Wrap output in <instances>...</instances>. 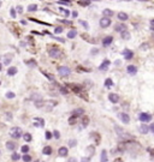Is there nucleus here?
<instances>
[{
    "label": "nucleus",
    "instance_id": "nucleus-1",
    "mask_svg": "<svg viewBox=\"0 0 154 162\" xmlns=\"http://www.w3.org/2000/svg\"><path fill=\"white\" fill-rule=\"evenodd\" d=\"M10 136L12 138H15V139H18V138H21L23 136V131H22L21 127H12L10 130Z\"/></svg>",
    "mask_w": 154,
    "mask_h": 162
},
{
    "label": "nucleus",
    "instance_id": "nucleus-2",
    "mask_svg": "<svg viewBox=\"0 0 154 162\" xmlns=\"http://www.w3.org/2000/svg\"><path fill=\"white\" fill-rule=\"evenodd\" d=\"M58 72H59V74H60L61 77H67V76L71 73V70H70L69 67H66V66H60V67L58 68Z\"/></svg>",
    "mask_w": 154,
    "mask_h": 162
},
{
    "label": "nucleus",
    "instance_id": "nucleus-3",
    "mask_svg": "<svg viewBox=\"0 0 154 162\" xmlns=\"http://www.w3.org/2000/svg\"><path fill=\"white\" fill-rule=\"evenodd\" d=\"M48 54H49V56L51 58H59L60 56V50L57 48V47H53V48H51L49 50H48Z\"/></svg>",
    "mask_w": 154,
    "mask_h": 162
},
{
    "label": "nucleus",
    "instance_id": "nucleus-4",
    "mask_svg": "<svg viewBox=\"0 0 154 162\" xmlns=\"http://www.w3.org/2000/svg\"><path fill=\"white\" fill-rule=\"evenodd\" d=\"M110 25H111V19H110V17H104V18L100 19V27H101V28H107V27H110Z\"/></svg>",
    "mask_w": 154,
    "mask_h": 162
},
{
    "label": "nucleus",
    "instance_id": "nucleus-5",
    "mask_svg": "<svg viewBox=\"0 0 154 162\" xmlns=\"http://www.w3.org/2000/svg\"><path fill=\"white\" fill-rule=\"evenodd\" d=\"M140 120L142 123H148V121L152 120V115L148 114V113H141L140 114Z\"/></svg>",
    "mask_w": 154,
    "mask_h": 162
},
{
    "label": "nucleus",
    "instance_id": "nucleus-6",
    "mask_svg": "<svg viewBox=\"0 0 154 162\" xmlns=\"http://www.w3.org/2000/svg\"><path fill=\"white\" fill-rule=\"evenodd\" d=\"M119 119L122 120V123H124V124H129L130 123V118H129V115L126 114V113H119Z\"/></svg>",
    "mask_w": 154,
    "mask_h": 162
},
{
    "label": "nucleus",
    "instance_id": "nucleus-7",
    "mask_svg": "<svg viewBox=\"0 0 154 162\" xmlns=\"http://www.w3.org/2000/svg\"><path fill=\"white\" fill-rule=\"evenodd\" d=\"M123 56H124L126 60H130V59H132L134 53H132L130 49H124V50H123Z\"/></svg>",
    "mask_w": 154,
    "mask_h": 162
},
{
    "label": "nucleus",
    "instance_id": "nucleus-8",
    "mask_svg": "<svg viewBox=\"0 0 154 162\" xmlns=\"http://www.w3.org/2000/svg\"><path fill=\"white\" fill-rule=\"evenodd\" d=\"M108 67H110V60H104L99 68H100L101 71H106V70H108Z\"/></svg>",
    "mask_w": 154,
    "mask_h": 162
},
{
    "label": "nucleus",
    "instance_id": "nucleus-9",
    "mask_svg": "<svg viewBox=\"0 0 154 162\" xmlns=\"http://www.w3.org/2000/svg\"><path fill=\"white\" fill-rule=\"evenodd\" d=\"M126 71H128L130 74H132V76H134V74H136V73H137V67H136V66H134V65H129V66L126 67Z\"/></svg>",
    "mask_w": 154,
    "mask_h": 162
},
{
    "label": "nucleus",
    "instance_id": "nucleus-10",
    "mask_svg": "<svg viewBox=\"0 0 154 162\" xmlns=\"http://www.w3.org/2000/svg\"><path fill=\"white\" fill-rule=\"evenodd\" d=\"M108 100L112 102V103H117L119 101V96L117 94H110L108 95Z\"/></svg>",
    "mask_w": 154,
    "mask_h": 162
},
{
    "label": "nucleus",
    "instance_id": "nucleus-11",
    "mask_svg": "<svg viewBox=\"0 0 154 162\" xmlns=\"http://www.w3.org/2000/svg\"><path fill=\"white\" fill-rule=\"evenodd\" d=\"M112 41H113V37L112 36H107V37H105L104 40H102V45L106 47V46H110L111 43H112Z\"/></svg>",
    "mask_w": 154,
    "mask_h": 162
},
{
    "label": "nucleus",
    "instance_id": "nucleus-12",
    "mask_svg": "<svg viewBox=\"0 0 154 162\" xmlns=\"http://www.w3.org/2000/svg\"><path fill=\"white\" fill-rule=\"evenodd\" d=\"M58 154H59V156H61V157L66 156V155H67V148H65V146H61V148L58 150Z\"/></svg>",
    "mask_w": 154,
    "mask_h": 162
},
{
    "label": "nucleus",
    "instance_id": "nucleus-13",
    "mask_svg": "<svg viewBox=\"0 0 154 162\" xmlns=\"http://www.w3.org/2000/svg\"><path fill=\"white\" fill-rule=\"evenodd\" d=\"M84 114V111L82 108H77L75 111H72V115H76V117H80V115H83Z\"/></svg>",
    "mask_w": 154,
    "mask_h": 162
},
{
    "label": "nucleus",
    "instance_id": "nucleus-14",
    "mask_svg": "<svg viewBox=\"0 0 154 162\" xmlns=\"http://www.w3.org/2000/svg\"><path fill=\"white\" fill-rule=\"evenodd\" d=\"M125 29H126V28H125L124 24H116V25H114V30L118 31V33H122V31L125 30Z\"/></svg>",
    "mask_w": 154,
    "mask_h": 162
},
{
    "label": "nucleus",
    "instance_id": "nucleus-15",
    "mask_svg": "<svg viewBox=\"0 0 154 162\" xmlns=\"http://www.w3.org/2000/svg\"><path fill=\"white\" fill-rule=\"evenodd\" d=\"M120 34H122V39H124V40H130V37H131V35L128 30H123Z\"/></svg>",
    "mask_w": 154,
    "mask_h": 162
},
{
    "label": "nucleus",
    "instance_id": "nucleus-16",
    "mask_svg": "<svg viewBox=\"0 0 154 162\" xmlns=\"http://www.w3.org/2000/svg\"><path fill=\"white\" fill-rule=\"evenodd\" d=\"M17 67H15V66H12V67H9V70H7V74L9 76H15L16 73H17Z\"/></svg>",
    "mask_w": 154,
    "mask_h": 162
},
{
    "label": "nucleus",
    "instance_id": "nucleus-17",
    "mask_svg": "<svg viewBox=\"0 0 154 162\" xmlns=\"http://www.w3.org/2000/svg\"><path fill=\"white\" fill-rule=\"evenodd\" d=\"M148 131H149V127H148L147 125H141V126H140V132H141L142 134H147Z\"/></svg>",
    "mask_w": 154,
    "mask_h": 162
},
{
    "label": "nucleus",
    "instance_id": "nucleus-18",
    "mask_svg": "<svg viewBox=\"0 0 154 162\" xmlns=\"http://www.w3.org/2000/svg\"><path fill=\"white\" fill-rule=\"evenodd\" d=\"M118 19L122 21V22H124V21L128 19V15H126L125 12H119V13H118Z\"/></svg>",
    "mask_w": 154,
    "mask_h": 162
},
{
    "label": "nucleus",
    "instance_id": "nucleus-19",
    "mask_svg": "<svg viewBox=\"0 0 154 162\" xmlns=\"http://www.w3.org/2000/svg\"><path fill=\"white\" fill-rule=\"evenodd\" d=\"M34 121H35V123H34V125H35V126H41V127H42V126L45 125V121H43V119L36 118V119H35Z\"/></svg>",
    "mask_w": 154,
    "mask_h": 162
},
{
    "label": "nucleus",
    "instance_id": "nucleus-20",
    "mask_svg": "<svg viewBox=\"0 0 154 162\" xmlns=\"http://www.w3.org/2000/svg\"><path fill=\"white\" fill-rule=\"evenodd\" d=\"M16 146H17V144L13 143V142H7V143H6V148H7L9 150H15Z\"/></svg>",
    "mask_w": 154,
    "mask_h": 162
},
{
    "label": "nucleus",
    "instance_id": "nucleus-21",
    "mask_svg": "<svg viewBox=\"0 0 154 162\" xmlns=\"http://www.w3.org/2000/svg\"><path fill=\"white\" fill-rule=\"evenodd\" d=\"M76 35H77V30L72 29V30H70V31L67 33V39H73Z\"/></svg>",
    "mask_w": 154,
    "mask_h": 162
},
{
    "label": "nucleus",
    "instance_id": "nucleus-22",
    "mask_svg": "<svg viewBox=\"0 0 154 162\" xmlns=\"http://www.w3.org/2000/svg\"><path fill=\"white\" fill-rule=\"evenodd\" d=\"M42 154H45V155H51V154H52V148H51V146H45V148L42 149Z\"/></svg>",
    "mask_w": 154,
    "mask_h": 162
},
{
    "label": "nucleus",
    "instance_id": "nucleus-23",
    "mask_svg": "<svg viewBox=\"0 0 154 162\" xmlns=\"http://www.w3.org/2000/svg\"><path fill=\"white\" fill-rule=\"evenodd\" d=\"M105 87H106V88H112V87H113V82H112L111 78H107V79L105 80Z\"/></svg>",
    "mask_w": 154,
    "mask_h": 162
},
{
    "label": "nucleus",
    "instance_id": "nucleus-24",
    "mask_svg": "<svg viewBox=\"0 0 154 162\" xmlns=\"http://www.w3.org/2000/svg\"><path fill=\"white\" fill-rule=\"evenodd\" d=\"M102 13H104V16H105V17H111V16H113V11H111V10H108V9L104 10V11H102Z\"/></svg>",
    "mask_w": 154,
    "mask_h": 162
},
{
    "label": "nucleus",
    "instance_id": "nucleus-25",
    "mask_svg": "<svg viewBox=\"0 0 154 162\" xmlns=\"http://www.w3.org/2000/svg\"><path fill=\"white\" fill-rule=\"evenodd\" d=\"M101 162H107V152H106V150L101 151Z\"/></svg>",
    "mask_w": 154,
    "mask_h": 162
},
{
    "label": "nucleus",
    "instance_id": "nucleus-26",
    "mask_svg": "<svg viewBox=\"0 0 154 162\" xmlns=\"http://www.w3.org/2000/svg\"><path fill=\"white\" fill-rule=\"evenodd\" d=\"M59 12H60V13H63L65 17H69V15H70L69 10H66V9H63V7H60V9H59Z\"/></svg>",
    "mask_w": 154,
    "mask_h": 162
},
{
    "label": "nucleus",
    "instance_id": "nucleus-27",
    "mask_svg": "<svg viewBox=\"0 0 154 162\" xmlns=\"http://www.w3.org/2000/svg\"><path fill=\"white\" fill-rule=\"evenodd\" d=\"M36 10H37V5H36V4H31V5L28 6V11H30V12L36 11Z\"/></svg>",
    "mask_w": 154,
    "mask_h": 162
},
{
    "label": "nucleus",
    "instance_id": "nucleus-28",
    "mask_svg": "<svg viewBox=\"0 0 154 162\" xmlns=\"http://www.w3.org/2000/svg\"><path fill=\"white\" fill-rule=\"evenodd\" d=\"M78 4L82 5V6H88V5L90 4V1H89V0H80Z\"/></svg>",
    "mask_w": 154,
    "mask_h": 162
},
{
    "label": "nucleus",
    "instance_id": "nucleus-29",
    "mask_svg": "<svg viewBox=\"0 0 154 162\" xmlns=\"http://www.w3.org/2000/svg\"><path fill=\"white\" fill-rule=\"evenodd\" d=\"M76 121H77V117H76V115H72V117L69 119V124H70V125H73Z\"/></svg>",
    "mask_w": 154,
    "mask_h": 162
},
{
    "label": "nucleus",
    "instance_id": "nucleus-30",
    "mask_svg": "<svg viewBox=\"0 0 154 162\" xmlns=\"http://www.w3.org/2000/svg\"><path fill=\"white\" fill-rule=\"evenodd\" d=\"M23 161H24V162H30V161H31V156L28 155V154H24V155H23Z\"/></svg>",
    "mask_w": 154,
    "mask_h": 162
},
{
    "label": "nucleus",
    "instance_id": "nucleus-31",
    "mask_svg": "<svg viewBox=\"0 0 154 162\" xmlns=\"http://www.w3.org/2000/svg\"><path fill=\"white\" fill-rule=\"evenodd\" d=\"M23 137H24V140H25V142H30V140H31V134H30V133H24Z\"/></svg>",
    "mask_w": 154,
    "mask_h": 162
},
{
    "label": "nucleus",
    "instance_id": "nucleus-32",
    "mask_svg": "<svg viewBox=\"0 0 154 162\" xmlns=\"http://www.w3.org/2000/svg\"><path fill=\"white\" fill-rule=\"evenodd\" d=\"M11 158H12L13 161H17V160H19V158H21V156H19L17 152H13V154L11 155Z\"/></svg>",
    "mask_w": 154,
    "mask_h": 162
},
{
    "label": "nucleus",
    "instance_id": "nucleus-33",
    "mask_svg": "<svg viewBox=\"0 0 154 162\" xmlns=\"http://www.w3.org/2000/svg\"><path fill=\"white\" fill-rule=\"evenodd\" d=\"M10 15H11V17H12V18H16V16H17L16 10H15V9H11V10H10Z\"/></svg>",
    "mask_w": 154,
    "mask_h": 162
},
{
    "label": "nucleus",
    "instance_id": "nucleus-34",
    "mask_svg": "<svg viewBox=\"0 0 154 162\" xmlns=\"http://www.w3.org/2000/svg\"><path fill=\"white\" fill-rule=\"evenodd\" d=\"M148 47H149V46H148V43H143V45H141V46H140V49H141V50H147V49H148Z\"/></svg>",
    "mask_w": 154,
    "mask_h": 162
},
{
    "label": "nucleus",
    "instance_id": "nucleus-35",
    "mask_svg": "<svg viewBox=\"0 0 154 162\" xmlns=\"http://www.w3.org/2000/svg\"><path fill=\"white\" fill-rule=\"evenodd\" d=\"M76 144H77V140H76V139H71V140L69 142V145H70L71 148H73V146H76Z\"/></svg>",
    "mask_w": 154,
    "mask_h": 162
},
{
    "label": "nucleus",
    "instance_id": "nucleus-36",
    "mask_svg": "<svg viewBox=\"0 0 154 162\" xmlns=\"http://www.w3.org/2000/svg\"><path fill=\"white\" fill-rule=\"evenodd\" d=\"M15 96H16V95H15V93H12V91H9V93L6 94V97H7V99H13Z\"/></svg>",
    "mask_w": 154,
    "mask_h": 162
},
{
    "label": "nucleus",
    "instance_id": "nucleus-37",
    "mask_svg": "<svg viewBox=\"0 0 154 162\" xmlns=\"http://www.w3.org/2000/svg\"><path fill=\"white\" fill-rule=\"evenodd\" d=\"M54 33H55V34H60V33H63V28H61V27H57V28L54 29Z\"/></svg>",
    "mask_w": 154,
    "mask_h": 162
},
{
    "label": "nucleus",
    "instance_id": "nucleus-38",
    "mask_svg": "<svg viewBox=\"0 0 154 162\" xmlns=\"http://www.w3.org/2000/svg\"><path fill=\"white\" fill-rule=\"evenodd\" d=\"M28 151H29V146H28V145H23V146H22V152L27 154Z\"/></svg>",
    "mask_w": 154,
    "mask_h": 162
},
{
    "label": "nucleus",
    "instance_id": "nucleus-39",
    "mask_svg": "<svg viewBox=\"0 0 154 162\" xmlns=\"http://www.w3.org/2000/svg\"><path fill=\"white\" fill-rule=\"evenodd\" d=\"M53 136H54L57 139H59V138H60V133H59V131H57V130H55V131L53 132Z\"/></svg>",
    "mask_w": 154,
    "mask_h": 162
},
{
    "label": "nucleus",
    "instance_id": "nucleus-40",
    "mask_svg": "<svg viewBox=\"0 0 154 162\" xmlns=\"http://www.w3.org/2000/svg\"><path fill=\"white\" fill-rule=\"evenodd\" d=\"M10 61H11V58H10V56H6V59H4V64H5V65L10 64Z\"/></svg>",
    "mask_w": 154,
    "mask_h": 162
},
{
    "label": "nucleus",
    "instance_id": "nucleus-41",
    "mask_svg": "<svg viewBox=\"0 0 154 162\" xmlns=\"http://www.w3.org/2000/svg\"><path fill=\"white\" fill-rule=\"evenodd\" d=\"M43 74H46L48 79H51V80H53V76H52V74H49V73H47V72H43Z\"/></svg>",
    "mask_w": 154,
    "mask_h": 162
},
{
    "label": "nucleus",
    "instance_id": "nucleus-42",
    "mask_svg": "<svg viewBox=\"0 0 154 162\" xmlns=\"http://www.w3.org/2000/svg\"><path fill=\"white\" fill-rule=\"evenodd\" d=\"M46 138H47V139H51V138H52V133H51L49 131L46 132Z\"/></svg>",
    "mask_w": 154,
    "mask_h": 162
},
{
    "label": "nucleus",
    "instance_id": "nucleus-43",
    "mask_svg": "<svg viewBox=\"0 0 154 162\" xmlns=\"http://www.w3.org/2000/svg\"><path fill=\"white\" fill-rule=\"evenodd\" d=\"M27 64H28L29 66H35V65H36V62L33 61V60H31V61H27Z\"/></svg>",
    "mask_w": 154,
    "mask_h": 162
},
{
    "label": "nucleus",
    "instance_id": "nucleus-44",
    "mask_svg": "<svg viewBox=\"0 0 154 162\" xmlns=\"http://www.w3.org/2000/svg\"><path fill=\"white\" fill-rule=\"evenodd\" d=\"M17 12H19V13H22V12H23V9H22V6H17Z\"/></svg>",
    "mask_w": 154,
    "mask_h": 162
},
{
    "label": "nucleus",
    "instance_id": "nucleus-45",
    "mask_svg": "<svg viewBox=\"0 0 154 162\" xmlns=\"http://www.w3.org/2000/svg\"><path fill=\"white\" fill-rule=\"evenodd\" d=\"M81 24H82V25H84V27H86V29H88V28H89V25H88L86 22H82V21H81Z\"/></svg>",
    "mask_w": 154,
    "mask_h": 162
},
{
    "label": "nucleus",
    "instance_id": "nucleus-46",
    "mask_svg": "<svg viewBox=\"0 0 154 162\" xmlns=\"http://www.w3.org/2000/svg\"><path fill=\"white\" fill-rule=\"evenodd\" d=\"M67 162H77V160H76V158H73V157H72V158H70V160H69V161H67Z\"/></svg>",
    "mask_w": 154,
    "mask_h": 162
},
{
    "label": "nucleus",
    "instance_id": "nucleus-47",
    "mask_svg": "<svg viewBox=\"0 0 154 162\" xmlns=\"http://www.w3.org/2000/svg\"><path fill=\"white\" fill-rule=\"evenodd\" d=\"M149 130H150V131L154 133V124H152V125H150V128H149Z\"/></svg>",
    "mask_w": 154,
    "mask_h": 162
},
{
    "label": "nucleus",
    "instance_id": "nucleus-48",
    "mask_svg": "<svg viewBox=\"0 0 154 162\" xmlns=\"http://www.w3.org/2000/svg\"><path fill=\"white\" fill-rule=\"evenodd\" d=\"M77 16H78V13H77L76 11H73V12H72V17H77Z\"/></svg>",
    "mask_w": 154,
    "mask_h": 162
},
{
    "label": "nucleus",
    "instance_id": "nucleus-49",
    "mask_svg": "<svg viewBox=\"0 0 154 162\" xmlns=\"http://www.w3.org/2000/svg\"><path fill=\"white\" fill-rule=\"evenodd\" d=\"M113 162H123V160H122V158H116Z\"/></svg>",
    "mask_w": 154,
    "mask_h": 162
},
{
    "label": "nucleus",
    "instance_id": "nucleus-50",
    "mask_svg": "<svg viewBox=\"0 0 154 162\" xmlns=\"http://www.w3.org/2000/svg\"><path fill=\"white\" fill-rule=\"evenodd\" d=\"M88 161H89V158H86V157L82 158V162H88Z\"/></svg>",
    "mask_w": 154,
    "mask_h": 162
},
{
    "label": "nucleus",
    "instance_id": "nucleus-51",
    "mask_svg": "<svg viewBox=\"0 0 154 162\" xmlns=\"http://www.w3.org/2000/svg\"><path fill=\"white\" fill-rule=\"evenodd\" d=\"M86 124H88V119H84L83 120V125H86Z\"/></svg>",
    "mask_w": 154,
    "mask_h": 162
},
{
    "label": "nucleus",
    "instance_id": "nucleus-52",
    "mask_svg": "<svg viewBox=\"0 0 154 162\" xmlns=\"http://www.w3.org/2000/svg\"><path fill=\"white\" fill-rule=\"evenodd\" d=\"M150 24H152V27H154V19H152V21H150Z\"/></svg>",
    "mask_w": 154,
    "mask_h": 162
},
{
    "label": "nucleus",
    "instance_id": "nucleus-53",
    "mask_svg": "<svg viewBox=\"0 0 154 162\" xmlns=\"http://www.w3.org/2000/svg\"><path fill=\"white\" fill-rule=\"evenodd\" d=\"M150 30H153V31H154V27H152V28H150Z\"/></svg>",
    "mask_w": 154,
    "mask_h": 162
},
{
    "label": "nucleus",
    "instance_id": "nucleus-54",
    "mask_svg": "<svg viewBox=\"0 0 154 162\" xmlns=\"http://www.w3.org/2000/svg\"><path fill=\"white\" fill-rule=\"evenodd\" d=\"M35 162H42V161H40V160H37V161H35Z\"/></svg>",
    "mask_w": 154,
    "mask_h": 162
},
{
    "label": "nucleus",
    "instance_id": "nucleus-55",
    "mask_svg": "<svg viewBox=\"0 0 154 162\" xmlns=\"http://www.w3.org/2000/svg\"><path fill=\"white\" fill-rule=\"evenodd\" d=\"M0 71H1V64H0Z\"/></svg>",
    "mask_w": 154,
    "mask_h": 162
},
{
    "label": "nucleus",
    "instance_id": "nucleus-56",
    "mask_svg": "<svg viewBox=\"0 0 154 162\" xmlns=\"http://www.w3.org/2000/svg\"><path fill=\"white\" fill-rule=\"evenodd\" d=\"M0 7H1V1H0Z\"/></svg>",
    "mask_w": 154,
    "mask_h": 162
},
{
    "label": "nucleus",
    "instance_id": "nucleus-57",
    "mask_svg": "<svg viewBox=\"0 0 154 162\" xmlns=\"http://www.w3.org/2000/svg\"><path fill=\"white\" fill-rule=\"evenodd\" d=\"M153 40H154V36H153Z\"/></svg>",
    "mask_w": 154,
    "mask_h": 162
},
{
    "label": "nucleus",
    "instance_id": "nucleus-58",
    "mask_svg": "<svg viewBox=\"0 0 154 162\" xmlns=\"http://www.w3.org/2000/svg\"><path fill=\"white\" fill-rule=\"evenodd\" d=\"M0 84H1V82H0Z\"/></svg>",
    "mask_w": 154,
    "mask_h": 162
}]
</instances>
